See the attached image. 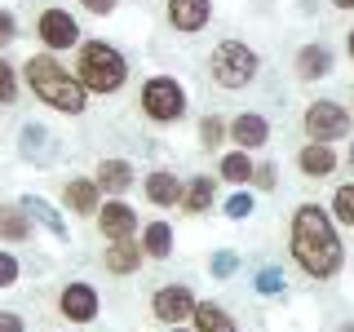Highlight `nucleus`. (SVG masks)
Listing matches in <instances>:
<instances>
[{"label":"nucleus","mask_w":354,"mask_h":332,"mask_svg":"<svg viewBox=\"0 0 354 332\" xmlns=\"http://www.w3.org/2000/svg\"><path fill=\"white\" fill-rule=\"evenodd\" d=\"M14 18H9V14H0V44H9V40H14Z\"/></svg>","instance_id":"nucleus-35"},{"label":"nucleus","mask_w":354,"mask_h":332,"mask_svg":"<svg viewBox=\"0 0 354 332\" xmlns=\"http://www.w3.org/2000/svg\"><path fill=\"white\" fill-rule=\"evenodd\" d=\"M27 84H31V93L40 98L44 107H53V111H66V116H80L84 111V93L88 89L75 80L71 71H66L62 62H53L49 53H40V58H27Z\"/></svg>","instance_id":"nucleus-2"},{"label":"nucleus","mask_w":354,"mask_h":332,"mask_svg":"<svg viewBox=\"0 0 354 332\" xmlns=\"http://www.w3.org/2000/svg\"><path fill=\"white\" fill-rule=\"evenodd\" d=\"M230 138H235L243 151H252V147H261V142L270 138V124H266L261 116H239L235 124H230Z\"/></svg>","instance_id":"nucleus-16"},{"label":"nucleus","mask_w":354,"mask_h":332,"mask_svg":"<svg viewBox=\"0 0 354 332\" xmlns=\"http://www.w3.org/2000/svg\"><path fill=\"white\" fill-rule=\"evenodd\" d=\"M221 177L226 182H235V186H243L252 177V164H248V151H230L226 160H221Z\"/></svg>","instance_id":"nucleus-25"},{"label":"nucleus","mask_w":354,"mask_h":332,"mask_svg":"<svg viewBox=\"0 0 354 332\" xmlns=\"http://www.w3.org/2000/svg\"><path fill=\"white\" fill-rule=\"evenodd\" d=\"M22 160H40V164H49V160H53L49 133H44L40 124H27V129H22Z\"/></svg>","instance_id":"nucleus-19"},{"label":"nucleus","mask_w":354,"mask_h":332,"mask_svg":"<svg viewBox=\"0 0 354 332\" xmlns=\"http://www.w3.org/2000/svg\"><path fill=\"white\" fill-rule=\"evenodd\" d=\"M195 315V297L191 288L173 284V288H160L155 293V319H164V324H182V319Z\"/></svg>","instance_id":"nucleus-8"},{"label":"nucleus","mask_w":354,"mask_h":332,"mask_svg":"<svg viewBox=\"0 0 354 332\" xmlns=\"http://www.w3.org/2000/svg\"><path fill=\"white\" fill-rule=\"evenodd\" d=\"M292 257L306 275L332 279L341 266V239L332 230V217L319 204H301L292 213Z\"/></svg>","instance_id":"nucleus-1"},{"label":"nucleus","mask_w":354,"mask_h":332,"mask_svg":"<svg viewBox=\"0 0 354 332\" xmlns=\"http://www.w3.org/2000/svg\"><path fill=\"white\" fill-rule=\"evenodd\" d=\"M124 75H129V66H124V58H120L111 44L93 40V44H84V49H80L75 80H80L88 93H115V89L124 84Z\"/></svg>","instance_id":"nucleus-3"},{"label":"nucleus","mask_w":354,"mask_h":332,"mask_svg":"<svg viewBox=\"0 0 354 332\" xmlns=\"http://www.w3.org/2000/svg\"><path fill=\"white\" fill-rule=\"evenodd\" d=\"M235 266H239L235 252H217V257H213V275H217V279H230V275H235Z\"/></svg>","instance_id":"nucleus-29"},{"label":"nucleus","mask_w":354,"mask_h":332,"mask_svg":"<svg viewBox=\"0 0 354 332\" xmlns=\"http://www.w3.org/2000/svg\"><path fill=\"white\" fill-rule=\"evenodd\" d=\"M22 208H27V217H36L40 226L53 235V239H66V221H62V213L49 204V199H40V195H27V199H22Z\"/></svg>","instance_id":"nucleus-13"},{"label":"nucleus","mask_w":354,"mask_h":332,"mask_svg":"<svg viewBox=\"0 0 354 332\" xmlns=\"http://www.w3.org/2000/svg\"><path fill=\"white\" fill-rule=\"evenodd\" d=\"M252 182H257L261 191H270V186H274V169H270V164H261V169H252Z\"/></svg>","instance_id":"nucleus-33"},{"label":"nucleus","mask_w":354,"mask_h":332,"mask_svg":"<svg viewBox=\"0 0 354 332\" xmlns=\"http://www.w3.org/2000/svg\"><path fill=\"white\" fill-rule=\"evenodd\" d=\"M195 328L199 332H235V324H230V315L221 306H213V302H204V306H195Z\"/></svg>","instance_id":"nucleus-20"},{"label":"nucleus","mask_w":354,"mask_h":332,"mask_svg":"<svg viewBox=\"0 0 354 332\" xmlns=\"http://www.w3.org/2000/svg\"><path fill=\"white\" fill-rule=\"evenodd\" d=\"M58 310L66 319H75V324H88L97 315V293L88 284H66L62 297H58Z\"/></svg>","instance_id":"nucleus-9"},{"label":"nucleus","mask_w":354,"mask_h":332,"mask_svg":"<svg viewBox=\"0 0 354 332\" xmlns=\"http://www.w3.org/2000/svg\"><path fill=\"white\" fill-rule=\"evenodd\" d=\"M40 40L49 44V49H71V44L80 40V27H75V18L66 14V9H44L40 14Z\"/></svg>","instance_id":"nucleus-7"},{"label":"nucleus","mask_w":354,"mask_h":332,"mask_svg":"<svg viewBox=\"0 0 354 332\" xmlns=\"http://www.w3.org/2000/svg\"><path fill=\"white\" fill-rule=\"evenodd\" d=\"M332 213H337V221L354 226V186H341V191L332 195Z\"/></svg>","instance_id":"nucleus-26"},{"label":"nucleus","mask_w":354,"mask_h":332,"mask_svg":"<svg viewBox=\"0 0 354 332\" xmlns=\"http://www.w3.org/2000/svg\"><path fill=\"white\" fill-rule=\"evenodd\" d=\"M297 164H301V173H306V177H328V173H332V164H337V155H332L328 142H310V147L297 155Z\"/></svg>","instance_id":"nucleus-15"},{"label":"nucleus","mask_w":354,"mask_h":332,"mask_svg":"<svg viewBox=\"0 0 354 332\" xmlns=\"http://www.w3.org/2000/svg\"><path fill=\"white\" fill-rule=\"evenodd\" d=\"M306 133H310V142L346 138V133H350L346 107H337V102H310V111H306Z\"/></svg>","instance_id":"nucleus-6"},{"label":"nucleus","mask_w":354,"mask_h":332,"mask_svg":"<svg viewBox=\"0 0 354 332\" xmlns=\"http://www.w3.org/2000/svg\"><path fill=\"white\" fill-rule=\"evenodd\" d=\"M208 204H213V177H195L182 191V208L186 213H208Z\"/></svg>","instance_id":"nucleus-21"},{"label":"nucleus","mask_w":354,"mask_h":332,"mask_svg":"<svg viewBox=\"0 0 354 332\" xmlns=\"http://www.w3.org/2000/svg\"><path fill=\"white\" fill-rule=\"evenodd\" d=\"M350 169H354V147H350Z\"/></svg>","instance_id":"nucleus-39"},{"label":"nucleus","mask_w":354,"mask_h":332,"mask_svg":"<svg viewBox=\"0 0 354 332\" xmlns=\"http://www.w3.org/2000/svg\"><path fill=\"white\" fill-rule=\"evenodd\" d=\"M283 284H288V279H283V270H274V266H266V270L257 275V293H261V297H279V293H283Z\"/></svg>","instance_id":"nucleus-27"},{"label":"nucleus","mask_w":354,"mask_h":332,"mask_svg":"<svg viewBox=\"0 0 354 332\" xmlns=\"http://www.w3.org/2000/svg\"><path fill=\"white\" fill-rule=\"evenodd\" d=\"M14 279H18V261L9 252H0V288H9Z\"/></svg>","instance_id":"nucleus-32"},{"label":"nucleus","mask_w":354,"mask_h":332,"mask_svg":"<svg viewBox=\"0 0 354 332\" xmlns=\"http://www.w3.org/2000/svg\"><path fill=\"white\" fill-rule=\"evenodd\" d=\"M142 248H147L151 257H169V248H173V230H169V221H151L147 235H142Z\"/></svg>","instance_id":"nucleus-23"},{"label":"nucleus","mask_w":354,"mask_h":332,"mask_svg":"<svg viewBox=\"0 0 354 332\" xmlns=\"http://www.w3.org/2000/svg\"><path fill=\"white\" fill-rule=\"evenodd\" d=\"M31 221H27V208H0V235L5 239H27Z\"/></svg>","instance_id":"nucleus-24"},{"label":"nucleus","mask_w":354,"mask_h":332,"mask_svg":"<svg viewBox=\"0 0 354 332\" xmlns=\"http://www.w3.org/2000/svg\"><path fill=\"white\" fill-rule=\"evenodd\" d=\"M182 191H186V186L177 182L173 173H151L147 177V199H151V204H160V208L182 204Z\"/></svg>","instance_id":"nucleus-14"},{"label":"nucleus","mask_w":354,"mask_h":332,"mask_svg":"<svg viewBox=\"0 0 354 332\" xmlns=\"http://www.w3.org/2000/svg\"><path fill=\"white\" fill-rule=\"evenodd\" d=\"M97 226H102V235L106 239H129L133 230H138V213H133L129 204H106V208H97Z\"/></svg>","instance_id":"nucleus-10"},{"label":"nucleus","mask_w":354,"mask_h":332,"mask_svg":"<svg viewBox=\"0 0 354 332\" xmlns=\"http://www.w3.org/2000/svg\"><path fill=\"white\" fill-rule=\"evenodd\" d=\"M0 332H22V319L18 315H0Z\"/></svg>","instance_id":"nucleus-36"},{"label":"nucleus","mask_w":354,"mask_h":332,"mask_svg":"<svg viewBox=\"0 0 354 332\" xmlns=\"http://www.w3.org/2000/svg\"><path fill=\"white\" fill-rule=\"evenodd\" d=\"M66 204H71L75 213H97V182H84V177H75V182L66 186Z\"/></svg>","instance_id":"nucleus-22"},{"label":"nucleus","mask_w":354,"mask_h":332,"mask_svg":"<svg viewBox=\"0 0 354 332\" xmlns=\"http://www.w3.org/2000/svg\"><path fill=\"white\" fill-rule=\"evenodd\" d=\"M252 213V195H235V199H230V204H226V217H248Z\"/></svg>","instance_id":"nucleus-31"},{"label":"nucleus","mask_w":354,"mask_h":332,"mask_svg":"<svg viewBox=\"0 0 354 332\" xmlns=\"http://www.w3.org/2000/svg\"><path fill=\"white\" fill-rule=\"evenodd\" d=\"M257 53L248 49V44H239V40H221L217 49H213V80L221 89H243L257 75Z\"/></svg>","instance_id":"nucleus-4"},{"label":"nucleus","mask_w":354,"mask_h":332,"mask_svg":"<svg viewBox=\"0 0 354 332\" xmlns=\"http://www.w3.org/2000/svg\"><path fill=\"white\" fill-rule=\"evenodd\" d=\"M18 93V80H14V66H9L5 58H0V102H14Z\"/></svg>","instance_id":"nucleus-28"},{"label":"nucleus","mask_w":354,"mask_h":332,"mask_svg":"<svg viewBox=\"0 0 354 332\" xmlns=\"http://www.w3.org/2000/svg\"><path fill=\"white\" fill-rule=\"evenodd\" d=\"M332 71V49L328 44H306L301 53H297V75L301 80H319V75Z\"/></svg>","instance_id":"nucleus-12"},{"label":"nucleus","mask_w":354,"mask_h":332,"mask_svg":"<svg viewBox=\"0 0 354 332\" xmlns=\"http://www.w3.org/2000/svg\"><path fill=\"white\" fill-rule=\"evenodd\" d=\"M142 111H147L155 124H173V120H182L186 116L182 84L169 80V75H155V80H147V89H142Z\"/></svg>","instance_id":"nucleus-5"},{"label":"nucleus","mask_w":354,"mask_h":332,"mask_svg":"<svg viewBox=\"0 0 354 332\" xmlns=\"http://www.w3.org/2000/svg\"><path fill=\"white\" fill-rule=\"evenodd\" d=\"M142 266V243L133 239H115V248H106V270L111 275H129Z\"/></svg>","instance_id":"nucleus-17"},{"label":"nucleus","mask_w":354,"mask_h":332,"mask_svg":"<svg viewBox=\"0 0 354 332\" xmlns=\"http://www.w3.org/2000/svg\"><path fill=\"white\" fill-rule=\"evenodd\" d=\"M199 142H204V147H217L221 142V120L217 116H208L204 124H199Z\"/></svg>","instance_id":"nucleus-30"},{"label":"nucleus","mask_w":354,"mask_h":332,"mask_svg":"<svg viewBox=\"0 0 354 332\" xmlns=\"http://www.w3.org/2000/svg\"><path fill=\"white\" fill-rule=\"evenodd\" d=\"M169 22L177 31H199L208 22V0H169Z\"/></svg>","instance_id":"nucleus-11"},{"label":"nucleus","mask_w":354,"mask_h":332,"mask_svg":"<svg viewBox=\"0 0 354 332\" xmlns=\"http://www.w3.org/2000/svg\"><path fill=\"white\" fill-rule=\"evenodd\" d=\"M346 44H350V58H354V31H350V40H346Z\"/></svg>","instance_id":"nucleus-38"},{"label":"nucleus","mask_w":354,"mask_h":332,"mask_svg":"<svg viewBox=\"0 0 354 332\" xmlns=\"http://www.w3.org/2000/svg\"><path fill=\"white\" fill-rule=\"evenodd\" d=\"M80 5L88 9V14H111V9H115V0H80Z\"/></svg>","instance_id":"nucleus-34"},{"label":"nucleus","mask_w":354,"mask_h":332,"mask_svg":"<svg viewBox=\"0 0 354 332\" xmlns=\"http://www.w3.org/2000/svg\"><path fill=\"white\" fill-rule=\"evenodd\" d=\"M129 182H133V169L124 160H102L97 164V186L111 195H120V191H129Z\"/></svg>","instance_id":"nucleus-18"},{"label":"nucleus","mask_w":354,"mask_h":332,"mask_svg":"<svg viewBox=\"0 0 354 332\" xmlns=\"http://www.w3.org/2000/svg\"><path fill=\"white\" fill-rule=\"evenodd\" d=\"M332 5H337V9H354V0H332Z\"/></svg>","instance_id":"nucleus-37"},{"label":"nucleus","mask_w":354,"mask_h":332,"mask_svg":"<svg viewBox=\"0 0 354 332\" xmlns=\"http://www.w3.org/2000/svg\"><path fill=\"white\" fill-rule=\"evenodd\" d=\"M346 332H354V328H346Z\"/></svg>","instance_id":"nucleus-40"}]
</instances>
